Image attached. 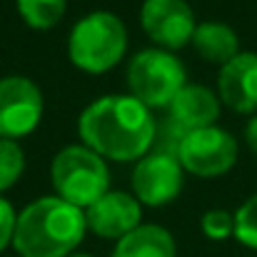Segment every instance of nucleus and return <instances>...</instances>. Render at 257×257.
Returning <instances> with one entry per match:
<instances>
[{
    "instance_id": "nucleus-1",
    "label": "nucleus",
    "mask_w": 257,
    "mask_h": 257,
    "mask_svg": "<svg viewBox=\"0 0 257 257\" xmlns=\"http://www.w3.org/2000/svg\"><path fill=\"white\" fill-rule=\"evenodd\" d=\"M78 133L100 158L127 163L143 160L158 138V125L150 107L133 95H105L83 110Z\"/></svg>"
},
{
    "instance_id": "nucleus-2",
    "label": "nucleus",
    "mask_w": 257,
    "mask_h": 257,
    "mask_svg": "<svg viewBox=\"0 0 257 257\" xmlns=\"http://www.w3.org/2000/svg\"><path fill=\"white\" fill-rule=\"evenodd\" d=\"M87 230L85 212L58 195L30 202L15 225L13 247L20 257H70Z\"/></svg>"
},
{
    "instance_id": "nucleus-3",
    "label": "nucleus",
    "mask_w": 257,
    "mask_h": 257,
    "mask_svg": "<svg viewBox=\"0 0 257 257\" xmlns=\"http://www.w3.org/2000/svg\"><path fill=\"white\" fill-rule=\"evenodd\" d=\"M127 50V30L112 13H90L75 23L68 38V55L75 68L90 75L112 70Z\"/></svg>"
},
{
    "instance_id": "nucleus-4",
    "label": "nucleus",
    "mask_w": 257,
    "mask_h": 257,
    "mask_svg": "<svg viewBox=\"0 0 257 257\" xmlns=\"http://www.w3.org/2000/svg\"><path fill=\"white\" fill-rule=\"evenodd\" d=\"M50 177L55 195L80 210H87L105 192H110V170L105 165V158L85 145H70L60 150L53 160Z\"/></svg>"
},
{
    "instance_id": "nucleus-5",
    "label": "nucleus",
    "mask_w": 257,
    "mask_h": 257,
    "mask_svg": "<svg viewBox=\"0 0 257 257\" xmlns=\"http://www.w3.org/2000/svg\"><path fill=\"white\" fill-rule=\"evenodd\" d=\"M130 95L140 100L145 107H170L175 95L187 85L185 68L170 50L150 48L138 53L127 68Z\"/></svg>"
},
{
    "instance_id": "nucleus-6",
    "label": "nucleus",
    "mask_w": 257,
    "mask_h": 257,
    "mask_svg": "<svg viewBox=\"0 0 257 257\" xmlns=\"http://www.w3.org/2000/svg\"><path fill=\"white\" fill-rule=\"evenodd\" d=\"M177 160L182 170L197 177H217L232 170L237 163V140L220 127H202L185 133L177 145Z\"/></svg>"
},
{
    "instance_id": "nucleus-7",
    "label": "nucleus",
    "mask_w": 257,
    "mask_h": 257,
    "mask_svg": "<svg viewBox=\"0 0 257 257\" xmlns=\"http://www.w3.org/2000/svg\"><path fill=\"white\" fill-rule=\"evenodd\" d=\"M43 117V92L28 78L0 80V138L18 140L30 135Z\"/></svg>"
},
{
    "instance_id": "nucleus-8",
    "label": "nucleus",
    "mask_w": 257,
    "mask_h": 257,
    "mask_svg": "<svg viewBox=\"0 0 257 257\" xmlns=\"http://www.w3.org/2000/svg\"><path fill=\"white\" fill-rule=\"evenodd\" d=\"M140 23L153 43L163 50H177L192 43L195 15L187 0H145L140 10Z\"/></svg>"
},
{
    "instance_id": "nucleus-9",
    "label": "nucleus",
    "mask_w": 257,
    "mask_h": 257,
    "mask_svg": "<svg viewBox=\"0 0 257 257\" xmlns=\"http://www.w3.org/2000/svg\"><path fill=\"white\" fill-rule=\"evenodd\" d=\"M182 190V165L175 155L153 153L133 170V192L140 205L160 207L175 200Z\"/></svg>"
},
{
    "instance_id": "nucleus-10",
    "label": "nucleus",
    "mask_w": 257,
    "mask_h": 257,
    "mask_svg": "<svg viewBox=\"0 0 257 257\" xmlns=\"http://www.w3.org/2000/svg\"><path fill=\"white\" fill-rule=\"evenodd\" d=\"M87 227L107 240H120L135 227H140L143 220V205L135 195L127 192H105L97 202H92L85 210Z\"/></svg>"
},
{
    "instance_id": "nucleus-11",
    "label": "nucleus",
    "mask_w": 257,
    "mask_h": 257,
    "mask_svg": "<svg viewBox=\"0 0 257 257\" xmlns=\"http://www.w3.org/2000/svg\"><path fill=\"white\" fill-rule=\"evenodd\" d=\"M220 100L235 112L257 110V53H237L220 68L217 75Z\"/></svg>"
},
{
    "instance_id": "nucleus-12",
    "label": "nucleus",
    "mask_w": 257,
    "mask_h": 257,
    "mask_svg": "<svg viewBox=\"0 0 257 257\" xmlns=\"http://www.w3.org/2000/svg\"><path fill=\"white\" fill-rule=\"evenodd\" d=\"M220 117V97L202 85H185L170 102V122L182 133L212 127Z\"/></svg>"
},
{
    "instance_id": "nucleus-13",
    "label": "nucleus",
    "mask_w": 257,
    "mask_h": 257,
    "mask_svg": "<svg viewBox=\"0 0 257 257\" xmlns=\"http://www.w3.org/2000/svg\"><path fill=\"white\" fill-rule=\"evenodd\" d=\"M192 48L200 58H205L207 63H217L220 68L225 63H230L240 50V40L237 33L227 25V23H217V20H207L200 23L195 28L192 35Z\"/></svg>"
},
{
    "instance_id": "nucleus-14",
    "label": "nucleus",
    "mask_w": 257,
    "mask_h": 257,
    "mask_svg": "<svg viewBox=\"0 0 257 257\" xmlns=\"http://www.w3.org/2000/svg\"><path fill=\"white\" fill-rule=\"evenodd\" d=\"M112 257H175V240L160 225H140L117 240Z\"/></svg>"
},
{
    "instance_id": "nucleus-15",
    "label": "nucleus",
    "mask_w": 257,
    "mask_h": 257,
    "mask_svg": "<svg viewBox=\"0 0 257 257\" xmlns=\"http://www.w3.org/2000/svg\"><path fill=\"white\" fill-rule=\"evenodd\" d=\"M15 3H18V13L30 28L50 30L63 20L68 0H15Z\"/></svg>"
},
{
    "instance_id": "nucleus-16",
    "label": "nucleus",
    "mask_w": 257,
    "mask_h": 257,
    "mask_svg": "<svg viewBox=\"0 0 257 257\" xmlns=\"http://www.w3.org/2000/svg\"><path fill=\"white\" fill-rule=\"evenodd\" d=\"M25 170V153L15 140L0 138V192L10 190Z\"/></svg>"
},
{
    "instance_id": "nucleus-17",
    "label": "nucleus",
    "mask_w": 257,
    "mask_h": 257,
    "mask_svg": "<svg viewBox=\"0 0 257 257\" xmlns=\"http://www.w3.org/2000/svg\"><path fill=\"white\" fill-rule=\"evenodd\" d=\"M235 237L250 247L257 250V195H252L250 200H245L237 212H235Z\"/></svg>"
},
{
    "instance_id": "nucleus-18",
    "label": "nucleus",
    "mask_w": 257,
    "mask_h": 257,
    "mask_svg": "<svg viewBox=\"0 0 257 257\" xmlns=\"http://www.w3.org/2000/svg\"><path fill=\"white\" fill-rule=\"evenodd\" d=\"M202 232L210 240H225L230 235H235V215L225 212V210H210L202 215Z\"/></svg>"
},
{
    "instance_id": "nucleus-19",
    "label": "nucleus",
    "mask_w": 257,
    "mask_h": 257,
    "mask_svg": "<svg viewBox=\"0 0 257 257\" xmlns=\"http://www.w3.org/2000/svg\"><path fill=\"white\" fill-rule=\"evenodd\" d=\"M15 225H18V215H15L13 205L0 195V252H3L8 245H13Z\"/></svg>"
},
{
    "instance_id": "nucleus-20",
    "label": "nucleus",
    "mask_w": 257,
    "mask_h": 257,
    "mask_svg": "<svg viewBox=\"0 0 257 257\" xmlns=\"http://www.w3.org/2000/svg\"><path fill=\"white\" fill-rule=\"evenodd\" d=\"M245 143H247V148L257 155V115L247 122V127H245Z\"/></svg>"
},
{
    "instance_id": "nucleus-21",
    "label": "nucleus",
    "mask_w": 257,
    "mask_h": 257,
    "mask_svg": "<svg viewBox=\"0 0 257 257\" xmlns=\"http://www.w3.org/2000/svg\"><path fill=\"white\" fill-rule=\"evenodd\" d=\"M70 257H92V255H80V252H73Z\"/></svg>"
}]
</instances>
